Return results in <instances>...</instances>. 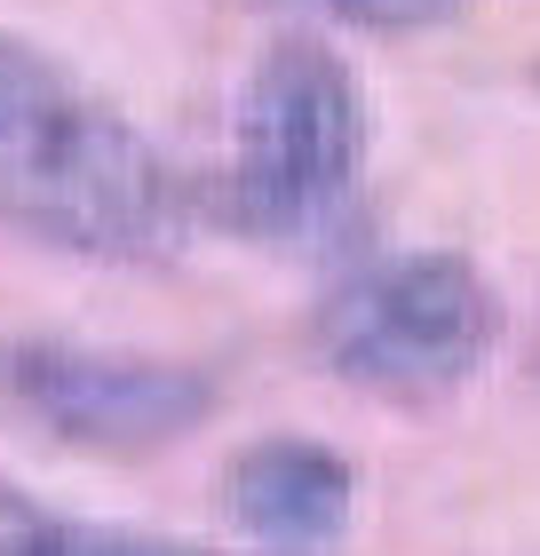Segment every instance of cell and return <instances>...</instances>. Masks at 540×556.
I'll return each instance as SVG.
<instances>
[{"mask_svg":"<svg viewBox=\"0 0 540 556\" xmlns=\"http://www.w3.org/2000/svg\"><path fill=\"white\" fill-rule=\"evenodd\" d=\"M0 556H215V548H191V541H167V533H127V525L64 517V509H48L33 485H16V477L0 469Z\"/></svg>","mask_w":540,"mask_h":556,"instance_id":"cell-6","label":"cell"},{"mask_svg":"<svg viewBox=\"0 0 540 556\" xmlns=\"http://www.w3.org/2000/svg\"><path fill=\"white\" fill-rule=\"evenodd\" d=\"M366 88L326 40L287 33L247 64L230 96L223 207L247 239H311L357 199L366 175Z\"/></svg>","mask_w":540,"mask_h":556,"instance_id":"cell-2","label":"cell"},{"mask_svg":"<svg viewBox=\"0 0 540 556\" xmlns=\"http://www.w3.org/2000/svg\"><path fill=\"white\" fill-rule=\"evenodd\" d=\"M0 406L24 429H40L48 445L96 453V462H143V453L184 445L199 421H215L223 382L191 358L16 334L0 342Z\"/></svg>","mask_w":540,"mask_h":556,"instance_id":"cell-4","label":"cell"},{"mask_svg":"<svg viewBox=\"0 0 540 556\" xmlns=\"http://www.w3.org/2000/svg\"><path fill=\"white\" fill-rule=\"evenodd\" d=\"M508 302L469 255H390L350 270L318 311V358L381 406H437L501 350Z\"/></svg>","mask_w":540,"mask_h":556,"instance_id":"cell-3","label":"cell"},{"mask_svg":"<svg viewBox=\"0 0 540 556\" xmlns=\"http://www.w3.org/2000/svg\"><path fill=\"white\" fill-rule=\"evenodd\" d=\"M318 9H334V16H350V24H429V16H445L453 0H318Z\"/></svg>","mask_w":540,"mask_h":556,"instance_id":"cell-7","label":"cell"},{"mask_svg":"<svg viewBox=\"0 0 540 556\" xmlns=\"http://www.w3.org/2000/svg\"><path fill=\"white\" fill-rule=\"evenodd\" d=\"M532 366H540V342H532Z\"/></svg>","mask_w":540,"mask_h":556,"instance_id":"cell-8","label":"cell"},{"mask_svg":"<svg viewBox=\"0 0 540 556\" xmlns=\"http://www.w3.org/2000/svg\"><path fill=\"white\" fill-rule=\"evenodd\" d=\"M350 501H357V469L334 445L294 438V429H287V438L239 445V453H230V469H223V509L239 517L254 541H271V548L342 541Z\"/></svg>","mask_w":540,"mask_h":556,"instance_id":"cell-5","label":"cell"},{"mask_svg":"<svg viewBox=\"0 0 540 556\" xmlns=\"http://www.w3.org/2000/svg\"><path fill=\"white\" fill-rule=\"evenodd\" d=\"M0 223L80 263H167L191 231L184 175L88 72L0 33Z\"/></svg>","mask_w":540,"mask_h":556,"instance_id":"cell-1","label":"cell"}]
</instances>
